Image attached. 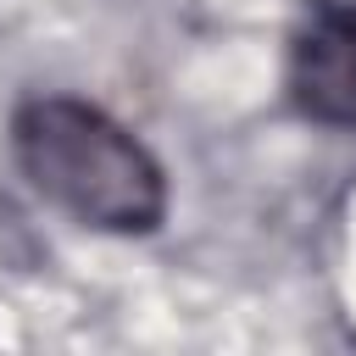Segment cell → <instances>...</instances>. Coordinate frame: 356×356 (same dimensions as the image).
I'll list each match as a JSON object with an SVG mask.
<instances>
[{"instance_id":"6da1fadb","label":"cell","mask_w":356,"mask_h":356,"mask_svg":"<svg viewBox=\"0 0 356 356\" xmlns=\"http://www.w3.org/2000/svg\"><path fill=\"white\" fill-rule=\"evenodd\" d=\"M22 178L72 222L100 234H150L167 217V172L134 128L78 95H33L11 117Z\"/></svg>"},{"instance_id":"7a4b0ae2","label":"cell","mask_w":356,"mask_h":356,"mask_svg":"<svg viewBox=\"0 0 356 356\" xmlns=\"http://www.w3.org/2000/svg\"><path fill=\"white\" fill-rule=\"evenodd\" d=\"M284 83L300 117L356 134V0H306L289 28Z\"/></svg>"}]
</instances>
